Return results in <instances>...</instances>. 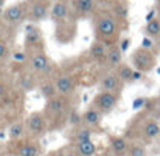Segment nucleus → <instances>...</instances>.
Returning a JSON list of instances; mask_svg holds the SVG:
<instances>
[{
	"instance_id": "obj_1",
	"label": "nucleus",
	"mask_w": 160,
	"mask_h": 156,
	"mask_svg": "<svg viewBox=\"0 0 160 156\" xmlns=\"http://www.w3.org/2000/svg\"><path fill=\"white\" fill-rule=\"evenodd\" d=\"M91 27L96 41H101L108 47H112L119 44L121 34L127 30L128 23L122 21L111 7H100L91 17Z\"/></svg>"
},
{
	"instance_id": "obj_2",
	"label": "nucleus",
	"mask_w": 160,
	"mask_h": 156,
	"mask_svg": "<svg viewBox=\"0 0 160 156\" xmlns=\"http://www.w3.org/2000/svg\"><path fill=\"white\" fill-rule=\"evenodd\" d=\"M49 18L55 25L53 37L59 44H70L78 37V21L72 10L70 0H55Z\"/></svg>"
},
{
	"instance_id": "obj_3",
	"label": "nucleus",
	"mask_w": 160,
	"mask_h": 156,
	"mask_svg": "<svg viewBox=\"0 0 160 156\" xmlns=\"http://www.w3.org/2000/svg\"><path fill=\"white\" fill-rule=\"evenodd\" d=\"M42 111L48 121L49 131H59L65 128L70 121V115L73 113L72 97L62 94L53 96L52 98L45 100Z\"/></svg>"
},
{
	"instance_id": "obj_4",
	"label": "nucleus",
	"mask_w": 160,
	"mask_h": 156,
	"mask_svg": "<svg viewBox=\"0 0 160 156\" xmlns=\"http://www.w3.org/2000/svg\"><path fill=\"white\" fill-rule=\"evenodd\" d=\"M28 13H30V2L24 0V2H17L13 4L7 6L3 8L0 18L11 28L18 27L20 24L28 20Z\"/></svg>"
},
{
	"instance_id": "obj_5",
	"label": "nucleus",
	"mask_w": 160,
	"mask_h": 156,
	"mask_svg": "<svg viewBox=\"0 0 160 156\" xmlns=\"http://www.w3.org/2000/svg\"><path fill=\"white\" fill-rule=\"evenodd\" d=\"M25 137L31 139H41L49 131V125L44 111H32L24 118Z\"/></svg>"
},
{
	"instance_id": "obj_6",
	"label": "nucleus",
	"mask_w": 160,
	"mask_h": 156,
	"mask_svg": "<svg viewBox=\"0 0 160 156\" xmlns=\"http://www.w3.org/2000/svg\"><path fill=\"white\" fill-rule=\"evenodd\" d=\"M6 148L14 156H42V145L38 139L21 138L16 141H8Z\"/></svg>"
},
{
	"instance_id": "obj_7",
	"label": "nucleus",
	"mask_w": 160,
	"mask_h": 156,
	"mask_svg": "<svg viewBox=\"0 0 160 156\" xmlns=\"http://www.w3.org/2000/svg\"><path fill=\"white\" fill-rule=\"evenodd\" d=\"M131 66L135 70L141 73H148L156 66V62H158V58H156L155 52L149 48L145 47H139L136 49H133V52L131 53Z\"/></svg>"
},
{
	"instance_id": "obj_8",
	"label": "nucleus",
	"mask_w": 160,
	"mask_h": 156,
	"mask_svg": "<svg viewBox=\"0 0 160 156\" xmlns=\"http://www.w3.org/2000/svg\"><path fill=\"white\" fill-rule=\"evenodd\" d=\"M121 100V93H111V92H98L93 97L91 106L97 108L102 114H110L115 110Z\"/></svg>"
},
{
	"instance_id": "obj_9",
	"label": "nucleus",
	"mask_w": 160,
	"mask_h": 156,
	"mask_svg": "<svg viewBox=\"0 0 160 156\" xmlns=\"http://www.w3.org/2000/svg\"><path fill=\"white\" fill-rule=\"evenodd\" d=\"M55 83H56V89H58V94L72 97L79 86V79L73 73L58 72L55 75Z\"/></svg>"
},
{
	"instance_id": "obj_10",
	"label": "nucleus",
	"mask_w": 160,
	"mask_h": 156,
	"mask_svg": "<svg viewBox=\"0 0 160 156\" xmlns=\"http://www.w3.org/2000/svg\"><path fill=\"white\" fill-rule=\"evenodd\" d=\"M73 14L78 20L91 18L100 8V0H70Z\"/></svg>"
},
{
	"instance_id": "obj_11",
	"label": "nucleus",
	"mask_w": 160,
	"mask_h": 156,
	"mask_svg": "<svg viewBox=\"0 0 160 156\" xmlns=\"http://www.w3.org/2000/svg\"><path fill=\"white\" fill-rule=\"evenodd\" d=\"M52 3L49 0H34L30 2V13H28V20L32 24H37L39 21H44L51 16V8Z\"/></svg>"
},
{
	"instance_id": "obj_12",
	"label": "nucleus",
	"mask_w": 160,
	"mask_h": 156,
	"mask_svg": "<svg viewBox=\"0 0 160 156\" xmlns=\"http://www.w3.org/2000/svg\"><path fill=\"white\" fill-rule=\"evenodd\" d=\"M37 49H45V41L41 30L35 24L31 23L25 28L24 51H37Z\"/></svg>"
},
{
	"instance_id": "obj_13",
	"label": "nucleus",
	"mask_w": 160,
	"mask_h": 156,
	"mask_svg": "<svg viewBox=\"0 0 160 156\" xmlns=\"http://www.w3.org/2000/svg\"><path fill=\"white\" fill-rule=\"evenodd\" d=\"M125 83L118 78L115 70L107 69V72L101 76L98 82V92H111V93H122Z\"/></svg>"
},
{
	"instance_id": "obj_14",
	"label": "nucleus",
	"mask_w": 160,
	"mask_h": 156,
	"mask_svg": "<svg viewBox=\"0 0 160 156\" xmlns=\"http://www.w3.org/2000/svg\"><path fill=\"white\" fill-rule=\"evenodd\" d=\"M131 142L124 135H110L108 137V153L110 156H127Z\"/></svg>"
},
{
	"instance_id": "obj_15",
	"label": "nucleus",
	"mask_w": 160,
	"mask_h": 156,
	"mask_svg": "<svg viewBox=\"0 0 160 156\" xmlns=\"http://www.w3.org/2000/svg\"><path fill=\"white\" fill-rule=\"evenodd\" d=\"M160 135V124L155 118H146L142 121L139 125V137L143 139L145 142H150V141L156 139Z\"/></svg>"
},
{
	"instance_id": "obj_16",
	"label": "nucleus",
	"mask_w": 160,
	"mask_h": 156,
	"mask_svg": "<svg viewBox=\"0 0 160 156\" xmlns=\"http://www.w3.org/2000/svg\"><path fill=\"white\" fill-rule=\"evenodd\" d=\"M102 117H104V114L102 113H100L97 108H94L93 106L90 104V107L88 108H86L84 111H83L82 114V121H83V125L86 127H90V128H93L94 131H102L101 128V124H102Z\"/></svg>"
},
{
	"instance_id": "obj_17",
	"label": "nucleus",
	"mask_w": 160,
	"mask_h": 156,
	"mask_svg": "<svg viewBox=\"0 0 160 156\" xmlns=\"http://www.w3.org/2000/svg\"><path fill=\"white\" fill-rule=\"evenodd\" d=\"M96 134L93 128L90 127H86V125H78V127H73L69 132V143L70 145H75V143H80V142H86V141H91L93 135Z\"/></svg>"
},
{
	"instance_id": "obj_18",
	"label": "nucleus",
	"mask_w": 160,
	"mask_h": 156,
	"mask_svg": "<svg viewBox=\"0 0 160 156\" xmlns=\"http://www.w3.org/2000/svg\"><path fill=\"white\" fill-rule=\"evenodd\" d=\"M107 52H108V45H105L101 41H96L94 39L93 44L88 48V56L93 62L97 65H102L105 66V59H107Z\"/></svg>"
},
{
	"instance_id": "obj_19",
	"label": "nucleus",
	"mask_w": 160,
	"mask_h": 156,
	"mask_svg": "<svg viewBox=\"0 0 160 156\" xmlns=\"http://www.w3.org/2000/svg\"><path fill=\"white\" fill-rule=\"evenodd\" d=\"M122 62H124V51L121 49V45L117 44V45H112V47H108L105 68L111 70H115Z\"/></svg>"
},
{
	"instance_id": "obj_20",
	"label": "nucleus",
	"mask_w": 160,
	"mask_h": 156,
	"mask_svg": "<svg viewBox=\"0 0 160 156\" xmlns=\"http://www.w3.org/2000/svg\"><path fill=\"white\" fill-rule=\"evenodd\" d=\"M38 90L41 92V94L44 96L45 100L52 98L53 96L58 94V89H56V83H55V76H45V78L39 79Z\"/></svg>"
},
{
	"instance_id": "obj_21",
	"label": "nucleus",
	"mask_w": 160,
	"mask_h": 156,
	"mask_svg": "<svg viewBox=\"0 0 160 156\" xmlns=\"http://www.w3.org/2000/svg\"><path fill=\"white\" fill-rule=\"evenodd\" d=\"M72 148L78 156H94L97 153V145L93 142V139L75 143V145H72Z\"/></svg>"
},
{
	"instance_id": "obj_22",
	"label": "nucleus",
	"mask_w": 160,
	"mask_h": 156,
	"mask_svg": "<svg viewBox=\"0 0 160 156\" xmlns=\"http://www.w3.org/2000/svg\"><path fill=\"white\" fill-rule=\"evenodd\" d=\"M8 141H16L21 139L25 137V124L24 120H18L16 123H13L11 125H8Z\"/></svg>"
},
{
	"instance_id": "obj_23",
	"label": "nucleus",
	"mask_w": 160,
	"mask_h": 156,
	"mask_svg": "<svg viewBox=\"0 0 160 156\" xmlns=\"http://www.w3.org/2000/svg\"><path fill=\"white\" fill-rule=\"evenodd\" d=\"M115 73L124 83H131V82H133V78H135V69L131 66V63H125V62H122L117 68Z\"/></svg>"
},
{
	"instance_id": "obj_24",
	"label": "nucleus",
	"mask_w": 160,
	"mask_h": 156,
	"mask_svg": "<svg viewBox=\"0 0 160 156\" xmlns=\"http://www.w3.org/2000/svg\"><path fill=\"white\" fill-rule=\"evenodd\" d=\"M145 35L149 37L153 41H160V18L155 17L153 20L146 23L145 25Z\"/></svg>"
},
{
	"instance_id": "obj_25",
	"label": "nucleus",
	"mask_w": 160,
	"mask_h": 156,
	"mask_svg": "<svg viewBox=\"0 0 160 156\" xmlns=\"http://www.w3.org/2000/svg\"><path fill=\"white\" fill-rule=\"evenodd\" d=\"M110 7L122 21L128 23V4L125 0H114Z\"/></svg>"
},
{
	"instance_id": "obj_26",
	"label": "nucleus",
	"mask_w": 160,
	"mask_h": 156,
	"mask_svg": "<svg viewBox=\"0 0 160 156\" xmlns=\"http://www.w3.org/2000/svg\"><path fill=\"white\" fill-rule=\"evenodd\" d=\"M11 53V47H10V42L7 41V38L4 37H0V61L6 62L8 59Z\"/></svg>"
},
{
	"instance_id": "obj_27",
	"label": "nucleus",
	"mask_w": 160,
	"mask_h": 156,
	"mask_svg": "<svg viewBox=\"0 0 160 156\" xmlns=\"http://www.w3.org/2000/svg\"><path fill=\"white\" fill-rule=\"evenodd\" d=\"M127 156H148V151L143 143L141 142H132L129 146Z\"/></svg>"
},
{
	"instance_id": "obj_28",
	"label": "nucleus",
	"mask_w": 160,
	"mask_h": 156,
	"mask_svg": "<svg viewBox=\"0 0 160 156\" xmlns=\"http://www.w3.org/2000/svg\"><path fill=\"white\" fill-rule=\"evenodd\" d=\"M45 156H78V155L75 153L72 145H70V143H68V145L61 146V148L55 149V151H51L49 153H47Z\"/></svg>"
},
{
	"instance_id": "obj_29",
	"label": "nucleus",
	"mask_w": 160,
	"mask_h": 156,
	"mask_svg": "<svg viewBox=\"0 0 160 156\" xmlns=\"http://www.w3.org/2000/svg\"><path fill=\"white\" fill-rule=\"evenodd\" d=\"M7 28H11V27H8V25L0 18V37H4L6 38V31H7Z\"/></svg>"
},
{
	"instance_id": "obj_30",
	"label": "nucleus",
	"mask_w": 160,
	"mask_h": 156,
	"mask_svg": "<svg viewBox=\"0 0 160 156\" xmlns=\"http://www.w3.org/2000/svg\"><path fill=\"white\" fill-rule=\"evenodd\" d=\"M0 156H14V155L11 153L7 148H4V149H2V151H0Z\"/></svg>"
},
{
	"instance_id": "obj_31",
	"label": "nucleus",
	"mask_w": 160,
	"mask_h": 156,
	"mask_svg": "<svg viewBox=\"0 0 160 156\" xmlns=\"http://www.w3.org/2000/svg\"><path fill=\"white\" fill-rule=\"evenodd\" d=\"M3 65H4V62L0 61V78H3Z\"/></svg>"
},
{
	"instance_id": "obj_32",
	"label": "nucleus",
	"mask_w": 160,
	"mask_h": 156,
	"mask_svg": "<svg viewBox=\"0 0 160 156\" xmlns=\"http://www.w3.org/2000/svg\"><path fill=\"white\" fill-rule=\"evenodd\" d=\"M156 6H158V8H156V10H158L159 14H160V0H156Z\"/></svg>"
},
{
	"instance_id": "obj_33",
	"label": "nucleus",
	"mask_w": 160,
	"mask_h": 156,
	"mask_svg": "<svg viewBox=\"0 0 160 156\" xmlns=\"http://www.w3.org/2000/svg\"><path fill=\"white\" fill-rule=\"evenodd\" d=\"M3 3H4V0H0V10H2V6H3Z\"/></svg>"
},
{
	"instance_id": "obj_34",
	"label": "nucleus",
	"mask_w": 160,
	"mask_h": 156,
	"mask_svg": "<svg viewBox=\"0 0 160 156\" xmlns=\"http://www.w3.org/2000/svg\"><path fill=\"white\" fill-rule=\"evenodd\" d=\"M28 2H34V0H28ZM49 2H55V0H49Z\"/></svg>"
}]
</instances>
